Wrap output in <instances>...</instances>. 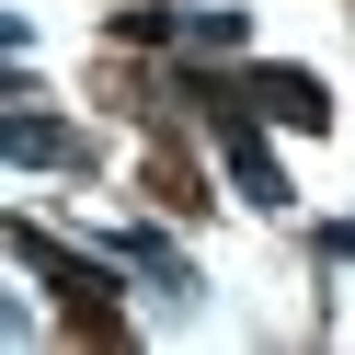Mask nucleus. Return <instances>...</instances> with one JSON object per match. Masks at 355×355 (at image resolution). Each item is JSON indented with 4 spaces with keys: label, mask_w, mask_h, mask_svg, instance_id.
<instances>
[{
    "label": "nucleus",
    "mask_w": 355,
    "mask_h": 355,
    "mask_svg": "<svg viewBox=\"0 0 355 355\" xmlns=\"http://www.w3.org/2000/svg\"><path fill=\"white\" fill-rule=\"evenodd\" d=\"M12 252L58 286V309H69V321H92V332L115 321V252H58L46 230H12Z\"/></svg>",
    "instance_id": "nucleus-1"
},
{
    "label": "nucleus",
    "mask_w": 355,
    "mask_h": 355,
    "mask_svg": "<svg viewBox=\"0 0 355 355\" xmlns=\"http://www.w3.org/2000/svg\"><path fill=\"white\" fill-rule=\"evenodd\" d=\"M241 92H252V115H275V126H332V92H321V69H286V58H263V69H241Z\"/></svg>",
    "instance_id": "nucleus-2"
},
{
    "label": "nucleus",
    "mask_w": 355,
    "mask_h": 355,
    "mask_svg": "<svg viewBox=\"0 0 355 355\" xmlns=\"http://www.w3.org/2000/svg\"><path fill=\"white\" fill-rule=\"evenodd\" d=\"M218 161H230V184H241V207H286V195H298V184H286V172H275V149L252 138V115H230V126H218Z\"/></svg>",
    "instance_id": "nucleus-3"
},
{
    "label": "nucleus",
    "mask_w": 355,
    "mask_h": 355,
    "mask_svg": "<svg viewBox=\"0 0 355 355\" xmlns=\"http://www.w3.org/2000/svg\"><path fill=\"white\" fill-rule=\"evenodd\" d=\"M0 161H24V172H69V161H80V138H69L58 115H35V103H24V115L0 126Z\"/></svg>",
    "instance_id": "nucleus-4"
},
{
    "label": "nucleus",
    "mask_w": 355,
    "mask_h": 355,
    "mask_svg": "<svg viewBox=\"0 0 355 355\" xmlns=\"http://www.w3.org/2000/svg\"><path fill=\"white\" fill-rule=\"evenodd\" d=\"M103 252H115V263H138V275H149V286H161V298H195V263H184V252H172V241H161V230H115V241H103Z\"/></svg>",
    "instance_id": "nucleus-5"
},
{
    "label": "nucleus",
    "mask_w": 355,
    "mask_h": 355,
    "mask_svg": "<svg viewBox=\"0 0 355 355\" xmlns=\"http://www.w3.org/2000/svg\"><path fill=\"white\" fill-rule=\"evenodd\" d=\"M184 46H195V58H241V46H252V12H230V0H195V12H184Z\"/></svg>",
    "instance_id": "nucleus-6"
},
{
    "label": "nucleus",
    "mask_w": 355,
    "mask_h": 355,
    "mask_svg": "<svg viewBox=\"0 0 355 355\" xmlns=\"http://www.w3.org/2000/svg\"><path fill=\"white\" fill-rule=\"evenodd\" d=\"M115 35H126V46H184V12H172V0H126Z\"/></svg>",
    "instance_id": "nucleus-7"
},
{
    "label": "nucleus",
    "mask_w": 355,
    "mask_h": 355,
    "mask_svg": "<svg viewBox=\"0 0 355 355\" xmlns=\"http://www.w3.org/2000/svg\"><path fill=\"white\" fill-rule=\"evenodd\" d=\"M321 252H332V263H355V218H332V230H321Z\"/></svg>",
    "instance_id": "nucleus-8"
}]
</instances>
